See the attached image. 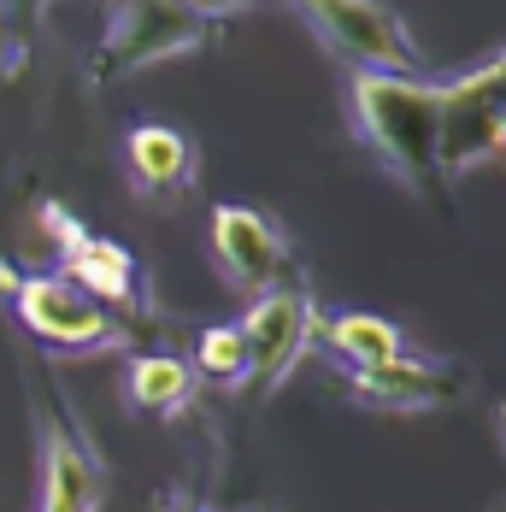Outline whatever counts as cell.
<instances>
[{
	"label": "cell",
	"instance_id": "cell-1",
	"mask_svg": "<svg viewBox=\"0 0 506 512\" xmlns=\"http://www.w3.org/2000/svg\"><path fill=\"white\" fill-rule=\"evenodd\" d=\"M359 142L371 159L418 201L448 195L442 171V83L430 77H395V71H354L348 83Z\"/></svg>",
	"mask_w": 506,
	"mask_h": 512
},
{
	"label": "cell",
	"instance_id": "cell-2",
	"mask_svg": "<svg viewBox=\"0 0 506 512\" xmlns=\"http://www.w3.org/2000/svg\"><path fill=\"white\" fill-rule=\"evenodd\" d=\"M0 295L12 318L24 324L30 342H42L53 359H95V354H118L130 342L124 318L106 312L95 295H83L71 277L59 271H12L0 265Z\"/></svg>",
	"mask_w": 506,
	"mask_h": 512
},
{
	"label": "cell",
	"instance_id": "cell-3",
	"mask_svg": "<svg viewBox=\"0 0 506 512\" xmlns=\"http://www.w3.org/2000/svg\"><path fill=\"white\" fill-rule=\"evenodd\" d=\"M218 42V18L195 0H118L106 6V36L89 59V83H124L159 59L201 53Z\"/></svg>",
	"mask_w": 506,
	"mask_h": 512
},
{
	"label": "cell",
	"instance_id": "cell-4",
	"mask_svg": "<svg viewBox=\"0 0 506 512\" xmlns=\"http://www.w3.org/2000/svg\"><path fill=\"white\" fill-rule=\"evenodd\" d=\"M301 12L312 36L336 53L348 71H395V77H424V53L412 42L395 0H283Z\"/></svg>",
	"mask_w": 506,
	"mask_h": 512
},
{
	"label": "cell",
	"instance_id": "cell-5",
	"mask_svg": "<svg viewBox=\"0 0 506 512\" xmlns=\"http://www.w3.org/2000/svg\"><path fill=\"white\" fill-rule=\"evenodd\" d=\"M236 330H242V342H248V377H242V389H248L253 401H265V395H277V389L295 377V365H301L306 348H312L318 301H312V289H306L301 277H289V283L253 295Z\"/></svg>",
	"mask_w": 506,
	"mask_h": 512
},
{
	"label": "cell",
	"instance_id": "cell-6",
	"mask_svg": "<svg viewBox=\"0 0 506 512\" xmlns=\"http://www.w3.org/2000/svg\"><path fill=\"white\" fill-rule=\"evenodd\" d=\"M42 230L59 248V277H71L83 295H95L118 318H148V277H142V265H136V254L124 242L83 230L59 201L42 206Z\"/></svg>",
	"mask_w": 506,
	"mask_h": 512
},
{
	"label": "cell",
	"instance_id": "cell-7",
	"mask_svg": "<svg viewBox=\"0 0 506 512\" xmlns=\"http://www.w3.org/2000/svg\"><path fill=\"white\" fill-rule=\"evenodd\" d=\"M206 242H212V265L224 271V283L242 289L248 301L295 277V248H289V236H283L259 206L218 201L212 206V224H206Z\"/></svg>",
	"mask_w": 506,
	"mask_h": 512
},
{
	"label": "cell",
	"instance_id": "cell-8",
	"mask_svg": "<svg viewBox=\"0 0 506 512\" xmlns=\"http://www.w3.org/2000/svg\"><path fill=\"white\" fill-rule=\"evenodd\" d=\"M42 512H101V454L71 407L42 389Z\"/></svg>",
	"mask_w": 506,
	"mask_h": 512
},
{
	"label": "cell",
	"instance_id": "cell-9",
	"mask_svg": "<svg viewBox=\"0 0 506 512\" xmlns=\"http://www.w3.org/2000/svg\"><path fill=\"white\" fill-rule=\"evenodd\" d=\"M459 371L454 365H436V359L418 354H395L383 365H359L348 371V395L371 412H436L459 401Z\"/></svg>",
	"mask_w": 506,
	"mask_h": 512
},
{
	"label": "cell",
	"instance_id": "cell-10",
	"mask_svg": "<svg viewBox=\"0 0 506 512\" xmlns=\"http://www.w3.org/2000/svg\"><path fill=\"white\" fill-rule=\"evenodd\" d=\"M124 171L142 201H183L201 177V148L171 124H136L124 136Z\"/></svg>",
	"mask_w": 506,
	"mask_h": 512
},
{
	"label": "cell",
	"instance_id": "cell-11",
	"mask_svg": "<svg viewBox=\"0 0 506 512\" xmlns=\"http://www.w3.org/2000/svg\"><path fill=\"white\" fill-rule=\"evenodd\" d=\"M195 389H201L195 365L177 359V354H136L130 365H124V401H130L136 412H153V418L189 412Z\"/></svg>",
	"mask_w": 506,
	"mask_h": 512
},
{
	"label": "cell",
	"instance_id": "cell-12",
	"mask_svg": "<svg viewBox=\"0 0 506 512\" xmlns=\"http://www.w3.org/2000/svg\"><path fill=\"white\" fill-rule=\"evenodd\" d=\"M312 342H324L348 371H359V365H383V359L406 354L401 324H395V318H377V312H336V318H318Z\"/></svg>",
	"mask_w": 506,
	"mask_h": 512
},
{
	"label": "cell",
	"instance_id": "cell-13",
	"mask_svg": "<svg viewBox=\"0 0 506 512\" xmlns=\"http://www.w3.org/2000/svg\"><path fill=\"white\" fill-rule=\"evenodd\" d=\"M195 377L218 383V389H242V377H248V342H242L236 324L201 330V342H195Z\"/></svg>",
	"mask_w": 506,
	"mask_h": 512
},
{
	"label": "cell",
	"instance_id": "cell-14",
	"mask_svg": "<svg viewBox=\"0 0 506 512\" xmlns=\"http://www.w3.org/2000/svg\"><path fill=\"white\" fill-rule=\"evenodd\" d=\"M42 12H48V0H0V36L18 42V53H24L30 30L42 24Z\"/></svg>",
	"mask_w": 506,
	"mask_h": 512
},
{
	"label": "cell",
	"instance_id": "cell-15",
	"mask_svg": "<svg viewBox=\"0 0 506 512\" xmlns=\"http://www.w3.org/2000/svg\"><path fill=\"white\" fill-rule=\"evenodd\" d=\"M201 12H212V18H230V12H253V6H283V0H195Z\"/></svg>",
	"mask_w": 506,
	"mask_h": 512
},
{
	"label": "cell",
	"instance_id": "cell-16",
	"mask_svg": "<svg viewBox=\"0 0 506 512\" xmlns=\"http://www.w3.org/2000/svg\"><path fill=\"white\" fill-rule=\"evenodd\" d=\"M489 159H495V165H506V112H501V124H495V142H489Z\"/></svg>",
	"mask_w": 506,
	"mask_h": 512
},
{
	"label": "cell",
	"instance_id": "cell-17",
	"mask_svg": "<svg viewBox=\"0 0 506 512\" xmlns=\"http://www.w3.org/2000/svg\"><path fill=\"white\" fill-rule=\"evenodd\" d=\"M495 430H501V448H506V401L495 407Z\"/></svg>",
	"mask_w": 506,
	"mask_h": 512
},
{
	"label": "cell",
	"instance_id": "cell-18",
	"mask_svg": "<svg viewBox=\"0 0 506 512\" xmlns=\"http://www.w3.org/2000/svg\"><path fill=\"white\" fill-rule=\"evenodd\" d=\"M106 6H118V0H106Z\"/></svg>",
	"mask_w": 506,
	"mask_h": 512
}]
</instances>
